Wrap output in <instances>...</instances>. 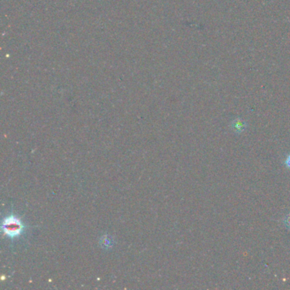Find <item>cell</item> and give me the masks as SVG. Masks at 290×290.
I'll return each instance as SVG.
<instances>
[{
    "mask_svg": "<svg viewBox=\"0 0 290 290\" xmlns=\"http://www.w3.org/2000/svg\"><path fill=\"white\" fill-rule=\"evenodd\" d=\"M3 231L8 237H15L19 236L23 232V223L19 219L15 216L6 218L2 226Z\"/></svg>",
    "mask_w": 290,
    "mask_h": 290,
    "instance_id": "1",
    "label": "cell"
},
{
    "mask_svg": "<svg viewBox=\"0 0 290 290\" xmlns=\"http://www.w3.org/2000/svg\"><path fill=\"white\" fill-rule=\"evenodd\" d=\"M232 128L236 133H242L246 128V123L241 119H236L232 122Z\"/></svg>",
    "mask_w": 290,
    "mask_h": 290,
    "instance_id": "2",
    "label": "cell"
},
{
    "mask_svg": "<svg viewBox=\"0 0 290 290\" xmlns=\"http://www.w3.org/2000/svg\"><path fill=\"white\" fill-rule=\"evenodd\" d=\"M283 222H284L285 226L290 230V214H288V215L285 216Z\"/></svg>",
    "mask_w": 290,
    "mask_h": 290,
    "instance_id": "3",
    "label": "cell"
},
{
    "mask_svg": "<svg viewBox=\"0 0 290 290\" xmlns=\"http://www.w3.org/2000/svg\"><path fill=\"white\" fill-rule=\"evenodd\" d=\"M284 165H286V167L290 170V154L287 155V158L285 159Z\"/></svg>",
    "mask_w": 290,
    "mask_h": 290,
    "instance_id": "4",
    "label": "cell"
}]
</instances>
